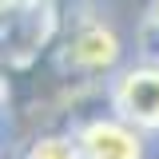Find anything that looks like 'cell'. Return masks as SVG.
<instances>
[{
    "instance_id": "obj_1",
    "label": "cell",
    "mask_w": 159,
    "mask_h": 159,
    "mask_svg": "<svg viewBox=\"0 0 159 159\" xmlns=\"http://www.w3.org/2000/svg\"><path fill=\"white\" fill-rule=\"evenodd\" d=\"M68 131L76 139L80 159H155V139L135 131L131 123L111 116L107 107L72 116Z\"/></svg>"
},
{
    "instance_id": "obj_2",
    "label": "cell",
    "mask_w": 159,
    "mask_h": 159,
    "mask_svg": "<svg viewBox=\"0 0 159 159\" xmlns=\"http://www.w3.org/2000/svg\"><path fill=\"white\" fill-rule=\"evenodd\" d=\"M103 107L159 143V64L131 60L103 92Z\"/></svg>"
},
{
    "instance_id": "obj_3",
    "label": "cell",
    "mask_w": 159,
    "mask_h": 159,
    "mask_svg": "<svg viewBox=\"0 0 159 159\" xmlns=\"http://www.w3.org/2000/svg\"><path fill=\"white\" fill-rule=\"evenodd\" d=\"M8 159H80L68 127H36Z\"/></svg>"
},
{
    "instance_id": "obj_4",
    "label": "cell",
    "mask_w": 159,
    "mask_h": 159,
    "mask_svg": "<svg viewBox=\"0 0 159 159\" xmlns=\"http://www.w3.org/2000/svg\"><path fill=\"white\" fill-rule=\"evenodd\" d=\"M135 60L159 64V0H143L135 16Z\"/></svg>"
}]
</instances>
